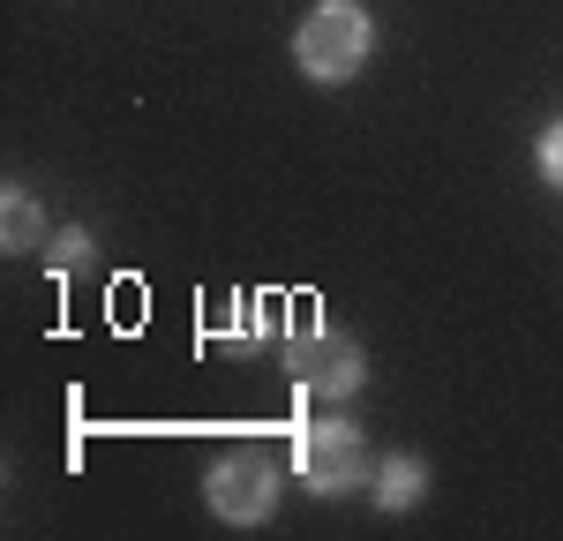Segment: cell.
Segmentation results:
<instances>
[{
    "instance_id": "obj_8",
    "label": "cell",
    "mask_w": 563,
    "mask_h": 541,
    "mask_svg": "<svg viewBox=\"0 0 563 541\" xmlns=\"http://www.w3.org/2000/svg\"><path fill=\"white\" fill-rule=\"evenodd\" d=\"M533 166H541V180H549V188H563V113L541 129V143H533Z\"/></svg>"
},
{
    "instance_id": "obj_3",
    "label": "cell",
    "mask_w": 563,
    "mask_h": 541,
    "mask_svg": "<svg viewBox=\"0 0 563 541\" xmlns=\"http://www.w3.org/2000/svg\"><path fill=\"white\" fill-rule=\"evenodd\" d=\"M278 489H286V474L256 444L211 459V474H203V504H211V519H225V527H263L278 511Z\"/></svg>"
},
{
    "instance_id": "obj_4",
    "label": "cell",
    "mask_w": 563,
    "mask_h": 541,
    "mask_svg": "<svg viewBox=\"0 0 563 541\" xmlns=\"http://www.w3.org/2000/svg\"><path fill=\"white\" fill-rule=\"evenodd\" d=\"M286 376H294V391H301V399H353V391L368 384V361H361L353 339L323 331V323L308 316L301 331L286 339Z\"/></svg>"
},
{
    "instance_id": "obj_2",
    "label": "cell",
    "mask_w": 563,
    "mask_h": 541,
    "mask_svg": "<svg viewBox=\"0 0 563 541\" xmlns=\"http://www.w3.org/2000/svg\"><path fill=\"white\" fill-rule=\"evenodd\" d=\"M294 474H301L316 496H346V489H368L376 482V459H368V437L353 429L346 413H308L294 429Z\"/></svg>"
},
{
    "instance_id": "obj_6",
    "label": "cell",
    "mask_w": 563,
    "mask_h": 541,
    "mask_svg": "<svg viewBox=\"0 0 563 541\" xmlns=\"http://www.w3.org/2000/svg\"><path fill=\"white\" fill-rule=\"evenodd\" d=\"M0 249H8V256L45 249V203L23 188V180H8V188H0Z\"/></svg>"
},
{
    "instance_id": "obj_1",
    "label": "cell",
    "mask_w": 563,
    "mask_h": 541,
    "mask_svg": "<svg viewBox=\"0 0 563 541\" xmlns=\"http://www.w3.org/2000/svg\"><path fill=\"white\" fill-rule=\"evenodd\" d=\"M368 53H376V15L361 0H316L301 15V31H294V68L323 90L353 84L368 68Z\"/></svg>"
},
{
    "instance_id": "obj_7",
    "label": "cell",
    "mask_w": 563,
    "mask_h": 541,
    "mask_svg": "<svg viewBox=\"0 0 563 541\" xmlns=\"http://www.w3.org/2000/svg\"><path fill=\"white\" fill-rule=\"evenodd\" d=\"M45 264L60 270V278H68V270H84V264H90V233H84V225L53 233V241H45Z\"/></svg>"
},
{
    "instance_id": "obj_5",
    "label": "cell",
    "mask_w": 563,
    "mask_h": 541,
    "mask_svg": "<svg viewBox=\"0 0 563 541\" xmlns=\"http://www.w3.org/2000/svg\"><path fill=\"white\" fill-rule=\"evenodd\" d=\"M368 489H376V511H390V519H398V511H413V504L429 496V459L390 451V459H376V482H368Z\"/></svg>"
}]
</instances>
